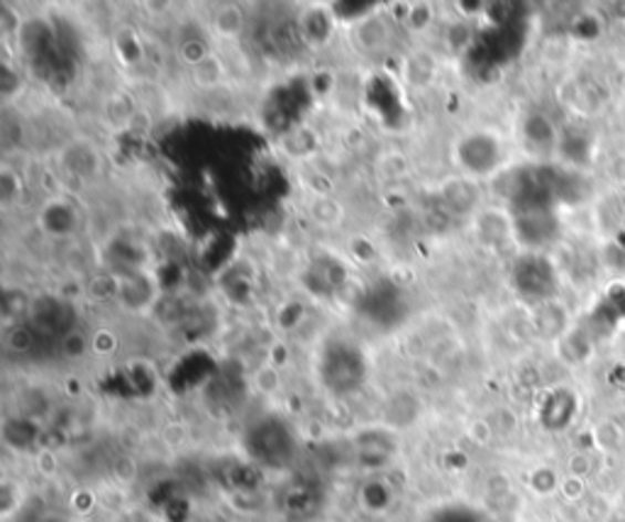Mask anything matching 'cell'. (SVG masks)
Instances as JSON below:
<instances>
[{
    "mask_svg": "<svg viewBox=\"0 0 625 522\" xmlns=\"http://www.w3.org/2000/svg\"><path fill=\"white\" fill-rule=\"evenodd\" d=\"M210 32L220 40H235L244 32V13L240 6H220L210 18Z\"/></svg>",
    "mask_w": 625,
    "mask_h": 522,
    "instance_id": "cell-1",
    "label": "cell"
},
{
    "mask_svg": "<svg viewBox=\"0 0 625 522\" xmlns=\"http://www.w3.org/2000/svg\"><path fill=\"white\" fill-rule=\"evenodd\" d=\"M115 344H117V340H115V335H113L111 330H98L96 335H93V340H91V347L96 349L98 354H111L115 349Z\"/></svg>",
    "mask_w": 625,
    "mask_h": 522,
    "instance_id": "cell-7",
    "label": "cell"
},
{
    "mask_svg": "<svg viewBox=\"0 0 625 522\" xmlns=\"http://www.w3.org/2000/svg\"><path fill=\"white\" fill-rule=\"evenodd\" d=\"M208 54H210L208 44H206L204 40H196V38L181 42V46H179V59H181V62H184L188 69H194V66H198L200 62H206Z\"/></svg>",
    "mask_w": 625,
    "mask_h": 522,
    "instance_id": "cell-5",
    "label": "cell"
},
{
    "mask_svg": "<svg viewBox=\"0 0 625 522\" xmlns=\"http://www.w3.org/2000/svg\"><path fill=\"white\" fill-rule=\"evenodd\" d=\"M59 349H62L64 359H81L84 354L91 349V340L86 337L84 330H69L66 335L62 337V344H59Z\"/></svg>",
    "mask_w": 625,
    "mask_h": 522,
    "instance_id": "cell-3",
    "label": "cell"
},
{
    "mask_svg": "<svg viewBox=\"0 0 625 522\" xmlns=\"http://www.w3.org/2000/svg\"><path fill=\"white\" fill-rule=\"evenodd\" d=\"M433 8L430 6H410L406 15V25L410 32H426L433 25Z\"/></svg>",
    "mask_w": 625,
    "mask_h": 522,
    "instance_id": "cell-6",
    "label": "cell"
},
{
    "mask_svg": "<svg viewBox=\"0 0 625 522\" xmlns=\"http://www.w3.org/2000/svg\"><path fill=\"white\" fill-rule=\"evenodd\" d=\"M34 347V337L30 327L15 325L6 332V349L13 354H28Z\"/></svg>",
    "mask_w": 625,
    "mask_h": 522,
    "instance_id": "cell-4",
    "label": "cell"
},
{
    "mask_svg": "<svg viewBox=\"0 0 625 522\" xmlns=\"http://www.w3.org/2000/svg\"><path fill=\"white\" fill-rule=\"evenodd\" d=\"M226 76H228V66L222 62V56H218L216 52H210L206 62H200L198 66L191 69V81L204 91H213L226 81Z\"/></svg>",
    "mask_w": 625,
    "mask_h": 522,
    "instance_id": "cell-2",
    "label": "cell"
}]
</instances>
